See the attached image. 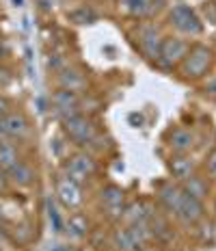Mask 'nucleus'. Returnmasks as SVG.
Segmentation results:
<instances>
[{
  "label": "nucleus",
  "instance_id": "obj_1",
  "mask_svg": "<svg viewBox=\"0 0 216 251\" xmlns=\"http://www.w3.org/2000/svg\"><path fill=\"white\" fill-rule=\"evenodd\" d=\"M214 63V52L212 48H208V46L203 44H194L188 48V54L184 56V61L180 63V70L184 78H201L208 74V70L212 67Z\"/></svg>",
  "mask_w": 216,
  "mask_h": 251
},
{
  "label": "nucleus",
  "instance_id": "obj_2",
  "mask_svg": "<svg viewBox=\"0 0 216 251\" xmlns=\"http://www.w3.org/2000/svg\"><path fill=\"white\" fill-rule=\"evenodd\" d=\"M168 20H171L173 28L182 35L194 37V35H201V30H203V22L199 20V15L194 13L188 4H175L171 15H168Z\"/></svg>",
  "mask_w": 216,
  "mask_h": 251
},
{
  "label": "nucleus",
  "instance_id": "obj_3",
  "mask_svg": "<svg viewBox=\"0 0 216 251\" xmlns=\"http://www.w3.org/2000/svg\"><path fill=\"white\" fill-rule=\"evenodd\" d=\"M63 128H65L67 137L72 141H76L78 145H87L96 139V126H93L91 119H87L80 113L70 115V117L63 119Z\"/></svg>",
  "mask_w": 216,
  "mask_h": 251
},
{
  "label": "nucleus",
  "instance_id": "obj_4",
  "mask_svg": "<svg viewBox=\"0 0 216 251\" xmlns=\"http://www.w3.org/2000/svg\"><path fill=\"white\" fill-rule=\"evenodd\" d=\"M188 48H191V46H188L184 39H180V37H167V39H162L160 52H158V59L156 61H160L162 67L171 70V67L180 65V63L184 61V56L188 54Z\"/></svg>",
  "mask_w": 216,
  "mask_h": 251
},
{
  "label": "nucleus",
  "instance_id": "obj_5",
  "mask_svg": "<svg viewBox=\"0 0 216 251\" xmlns=\"http://www.w3.org/2000/svg\"><path fill=\"white\" fill-rule=\"evenodd\" d=\"M28 119L24 113H7L0 117V141L22 139L28 134Z\"/></svg>",
  "mask_w": 216,
  "mask_h": 251
},
{
  "label": "nucleus",
  "instance_id": "obj_6",
  "mask_svg": "<svg viewBox=\"0 0 216 251\" xmlns=\"http://www.w3.org/2000/svg\"><path fill=\"white\" fill-rule=\"evenodd\" d=\"M139 39H141V50L147 59H158V52H160V33L154 24L143 22L139 26Z\"/></svg>",
  "mask_w": 216,
  "mask_h": 251
},
{
  "label": "nucleus",
  "instance_id": "obj_7",
  "mask_svg": "<svg viewBox=\"0 0 216 251\" xmlns=\"http://www.w3.org/2000/svg\"><path fill=\"white\" fill-rule=\"evenodd\" d=\"M167 143H168V148L175 151V154H188V151L192 150V145H194V134L188 128L177 126V128H173L171 132H168Z\"/></svg>",
  "mask_w": 216,
  "mask_h": 251
},
{
  "label": "nucleus",
  "instance_id": "obj_8",
  "mask_svg": "<svg viewBox=\"0 0 216 251\" xmlns=\"http://www.w3.org/2000/svg\"><path fill=\"white\" fill-rule=\"evenodd\" d=\"M175 214L182 219L184 223H197V221H201L203 219V203L184 193L182 203H180V208H177Z\"/></svg>",
  "mask_w": 216,
  "mask_h": 251
},
{
  "label": "nucleus",
  "instance_id": "obj_9",
  "mask_svg": "<svg viewBox=\"0 0 216 251\" xmlns=\"http://www.w3.org/2000/svg\"><path fill=\"white\" fill-rule=\"evenodd\" d=\"M52 104H54L56 113H59L63 119L78 113L76 111L78 108V96L73 91H67V89H59V91L54 93V98H52Z\"/></svg>",
  "mask_w": 216,
  "mask_h": 251
},
{
  "label": "nucleus",
  "instance_id": "obj_10",
  "mask_svg": "<svg viewBox=\"0 0 216 251\" xmlns=\"http://www.w3.org/2000/svg\"><path fill=\"white\" fill-rule=\"evenodd\" d=\"M67 171H70V180L82 182L84 177L91 176L93 171H96V163H93V158H89V156L78 154V156H73V158L70 160V167H67Z\"/></svg>",
  "mask_w": 216,
  "mask_h": 251
},
{
  "label": "nucleus",
  "instance_id": "obj_11",
  "mask_svg": "<svg viewBox=\"0 0 216 251\" xmlns=\"http://www.w3.org/2000/svg\"><path fill=\"white\" fill-rule=\"evenodd\" d=\"M184 197V188L173 184V182H167V184H160V201L165 203L171 212H177Z\"/></svg>",
  "mask_w": 216,
  "mask_h": 251
},
{
  "label": "nucleus",
  "instance_id": "obj_12",
  "mask_svg": "<svg viewBox=\"0 0 216 251\" xmlns=\"http://www.w3.org/2000/svg\"><path fill=\"white\" fill-rule=\"evenodd\" d=\"M7 177L13 182L15 186H30L35 182V171L30 165H26L20 160L18 165H13L11 169L7 171Z\"/></svg>",
  "mask_w": 216,
  "mask_h": 251
},
{
  "label": "nucleus",
  "instance_id": "obj_13",
  "mask_svg": "<svg viewBox=\"0 0 216 251\" xmlns=\"http://www.w3.org/2000/svg\"><path fill=\"white\" fill-rule=\"evenodd\" d=\"M171 171H173V177H177V180H186V177L192 176L194 171V163L191 156L186 154H175L171 158Z\"/></svg>",
  "mask_w": 216,
  "mask_h": 251
},
{
  "label": "nucleus",
  "instance_id": "obj_14",
  "mask_svg": "<svg viewBox=\"0 0 216 251\" xmlns=\"http://www.w3.org/2000/svg\"><path fill=\"white\" fill-rule=\"evenodd\" d=\"M59 85L61 89H67V91H80V89L87 85V80H84V76L80 74L78 70H70V67H65V70L59 74Z\"/></svg>",
  "mask_w": 216,
  "mask_h": 251
},
{
  "label": "nucleus",
  "instance_id": "obj_15",
  "mask_svg": "<svg viewBox=\"0 0 216 251\" xmlns=\"http://www.w3.org/2000/svg\"><path fill=\"white\" fill-rule=\"evenodd\" d=\"M59 197H61V201L65 203V206H76L78 201H80V188H78V182H73V180H63L61 184H59Z\"/></svg>",
  "mask_w": 216,
  "mask_h": 251
},
{
  "label": "nucleus",
  "instance_id": "obj_16",
  "mask_svg": "<svg viewBox=\"0 0 216 251\" xmlns=\"http://www.w3.org/2000/svg\"><path fill=\"white\" fill-rule=\"evenodd\" d=\"M184 193H186V195H191V197H194V200H199L201 201L205 195H208V182L203 180V177H199V176H191V177H186V180H184Z\"/></svg>",
  "mask_w": 216,
  "mask_h": 251
},
{
  "label": "nucleus",
  "instance_id": "obj_17",
  "mask_svg": "<svg viewBox=\"0 0 216 251\" xmlns=\"http://www.w3.org/2000/svg\"><path fill=\"white\" fill-rule=\"evenodd\" d=\"M119 7L128 15L134 18H143V15H151V0H119Z\"/></svg>",
  "mask_w": 216,
  "mask_h": 251
},
{
  "label": "nucleus",
  "instance_id": "obj_18",
  "mask_svg": "<svg viewBox=\"0 0 216 251\" xmlns=\"http://www.w3.org/2000/svg\"><path fill=\"white\" fill-rule=\"evenodd\" d=\"M18 163H20V156H18L15 145L9 143V141H0V169L9 171L13 165H18Z\"/></svg>",
  "mask_w": 216,
  "mask_h": 251
},
{
  "label": "nucleus",
  "instance_id": "obj_19",
  "mask_svg": "<svg viewBox=\"0 0 216 251\" xmlns=\"http://www.w3.org/2000/svg\"><path fill=\"white\" fill-rule=\"evenodd\" d=\"M70 18H72L76 24H91L93 20H96V13H93L91 9H87V7H80L78 11H73Z\"/></svg>",
  "mask_w": 216,
  "mask_h": 251
},
{
  "label": "nucleus",
  "instance_id": "obj_20",
  "mask_svg": "<svg viewBox=\"0 0 216 251\" xmlns=\"http://www.w3.org/2000/svg\"><path fill=\"white\" fill-rule=\"evenodd\" d=\"M115 240H117L119 249H123V251H130L136 245L134 238L130 236V232H117V234H115Z\"/></svg>",
  "mask_w": 216,
  "mask_h": 251
},
{
  "label": "nucleus",
  "instance_id": "obj_21",
  "mask_svg": "<svg viewBox=\"0 0 216 251\" xmlns=\"http://www.w3.org/2000/svg\"><path fill=\"white\" fill-rule=\"evenodd\" d=\"M104 201H106V206H117V203H121V193L117 191V188H108L106 193H104Z\"/></svg>",
  "mask_w": 216,
  "mask_h": 251
},
{
  "label": "nucleus",
  "instance_id": "obj_22",
  "mask_svg": "<svg viewBox=\"0 0 216 251\" xmlns=\"http://www.w3.org/2000/svg\"><path fill=\"white\" fill-rule=\"evenodd\" d=\"M205 171H208L210 177H214L216 180V148L208 154V158H205Z\"/></svg>",
  "mask_w": 216,
  "mask_h": 251
},
{
  "label": "nucleus",
  "instance_id": "obj_23",
  "mask_svg": "<svg viewBox=\"0 0 216 251\" xmlns=\"http://www.w3.org/2000/svg\"><path fill=\"white\" fill-rule=\"evenodd\" d=\"M7 111H9V102L0 96V117H2V115H7Z\"/></svg>",
  "mask_w": 216,
  "mask_h": 251
},
{
  "label": "nucleus",
  "instance_id": "obj_24",
  "mask_svg": "<svg viewBox=\"0 0 216 251\" xmlns=\"http://www.w3.org/2000/svg\"><path fill=\"white\" fill-rule=\"evenodd\" d=\"M4 186H7V176H4V171L0 169V191H4Z\"/></svg>",
  "mask_w": 216,
  "mask_h": 251
},
{
  "label": "nucleus",
  "instance_id": "obj_25",
  "mask_svg": "<svg viewBox=\"0 0 216 251\" xmlns=\"http://www.w3.org/2000/svg\"><path fill=\"white\" fill-rule=\"evenodd\" d=\"M208 91H210V93H216V80H212V82L208 85Z\"/></svg>",
  "mask_w": 216,
  "mask_h": 251
},
{
  "label": "nucleus",
  "instance_id": "obj_26",
  "mask_svg": "<svg viewBox=\"0 0 216 251\" xmlns=\"http://www.w3.org/2000/svg\"><path fill=\"white\" fill-rule=\"evenodd\" d=\"M0 238H2V232H0Z\"/></svg>",
  "mask_w": 216,
  "mask_h": 251
}]
</instances>
